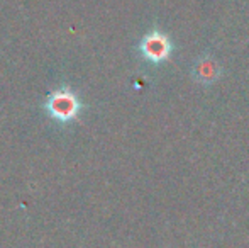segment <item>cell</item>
I'll return each instance as SVG.
<instances>
[{"mask_svg": "<svg viewBox=\"0 0 249 248\" xmlns=\"http://www.w3.org/2000/svg\"><path fill=\"white\" fill-rule=\"evenodd\" d=\"M139 53L146 61L153 63V65H161L170 60L171 53H173V43L163 31L153 29L139 43Z\"/></svg>", "mask_w": 249, "mask_h": 248, "instance_id": "1", "label": "cell"}, {"mask_svg": "<svg viewBox=\"0 0 249 248\" xmlns=\"http://www.w3.org/2000/svg\"><path fill=\"white\" fill-rule=\"evenodd\" d=\"M80 102L76 99V95L68 89H61L56 90L54 94L48 99L46 102V109L54 119L58 121H71L78 116L80 111Z\"/></svg>", "mask_w": 249, "mask_h": 248, "instance_id": "2", "label": "cell"}, {"mask_svg": "<svg viewBox=\"0 0 249 248\" xmlns=\"http://www.w3.org/2000/svg\"><path fill=\"white\" fill-rule=\"evenodd\" d=\"M219 66H217L215 60H212V58H202V60L197 61V65H195V78H197V82L203 83V85H209V83H213L217 80V76H219Z\"/></svg>", "mask_w": 249, "mask_h": 248, "instance_id": "3", "label": "cell"}]
</instances>
